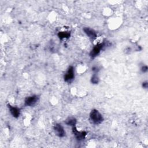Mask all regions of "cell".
<instances>
[{
	"mask_svg": "<svg viewBox=\"0 0 148 148\" xmlns=\"http://www.w3.org/2000/svg\"><path fill=\"white\" fill-rule=\"evenodd\" d=\"M90 119L91 122L94 124H99L103 120L102 114L99 112L98 110L96 109H93L91 110L90 114Z\"/></svg>",
	"mask_w": 148,
	"mask_h": 148,
	"instance_id": "1",
	"label": "cell"
},
{
	"mask_svg": "<svg viewBox=\"0 0 148 148\" xmlns=\"http://www.w3.org/2000/svg\"><path fill=\"white\" fill-rule=\"evenodd\" d=\"M107 45V42H103L101 43H98L97 44L93 49L91 50V51L90 53V56L92 58H95L101 51V50Z\"/></svg>",
	"mask_w": 148,
	"mask_h": 148,
	"instance_id": "2",
	"label": "cell"
},
{
	"mask_svg": "<svg viewBox=\"0 0 148 148\" xmlns=\"http://www.w3.org/2000/svg\"><path fill=\"white\" fill-rule=\"evenodd\" d=\"M75 77V72L73 67L71 66L68 68V69L64 75V79L66 82H71Z\"/></svg>",
	"mask_w": 148,
	"mask_h": 148,
	"instance_id": "3",
	"label": "cell"
},
{
	"mask_svg": "<svg viewBox=\"0 0 148 148\" xmlns=\"http://www.w3.org/2000/svg\"><path fill=\"white\" fill-rule=\"evenodd\" d=\"M39 100V97L36 95H34L25 98L24 101V105L27 106H31L34 105Z\"/></svg>",
	"mask_w": 148,
	"mask_h": 148,
	"instance_id": "4",
	"label": "cell"
},
{
	"mask_svg": "<svg viewBox=\"0 0 148 148\" xmlns=\"http://www.w3.org/2000/svg\"><path fill=\"white\" fill-rule=\"evenodd\" d=\"M72 132L73 134L75 135L76 138L77 140L80 141L83 140L85 138V136L86 135V132L84 131H79L75 126L72 127Z\"/></svg>",
	"mask_w": 148,
	"mask_h": 148,
	"instance_id": "5",
	"label": "cell"
},
{
	"mask_svg": "<svg viewBox=\"0 0 148 148\" xmlns=\"http://www.w3.org/2000/svg\"><path fill=\"white\" fill-rule=\"evenodd\" d=\"M54 130L57 136L64 137L65 135V131L61 124H56L54 126Z\"/></svg>",
	"mask_w": 148,
	"mask_h": 148,
	"instance_id": "6",
	"label": "cell"
},
{
	"mask_svg": "<svg viewBox=\"0 0 148 148\" xmlns=\"http://www.w3.org/2000/svg\"><path fill=\"white\" fill-rule=\"evenodd\" d=\"M83 31L84 32V33L91 39H95L97 38V33L96 32L90 28H88V27H84L83 28Z\"/></svg>",
	"mask_w": 148,
	"mask_h": 148,
	"instance_id": "7",
	"label": "cell"
},
{
	"mask_svg": "<svg viewBox=\"0 0 148 148\" xmlns=\"http://www.w3.org/2000/svg\"><path fill=\"white\" fill-rule=\"evenodd\" d=\"M9 112H10L11 114L13 116V117L15 118H17L19 117L20 114V110L19 108L11 106L10 104L8 105Z\"/></svg>",
	"mask_w": 148,
	"mask_h": 148,
	"instance_id": "8",
	"label": "cell"
},
{
	"mask_svg": "<svg viewBox=\"0 0 148 148\" xmlns=\"http://www.w3.org/2000/svg\"><path fill=\"white\" fill-rule=\"evenodd\" d=\"M65 123L68 125H70L71 127H74V126H75V125L76 124V120L74 117H69L68 119H67L65 120Z\"/></svg>",
	"mask_w": 148,
	"mask_h": 148,
	"instance_id": "9",
	"label": "cell"
},
{
	"mask_svg": "<svg viewBox=\"0 0 148 148\" xmlns=\"http://www.w3.org/2000/svg\"><path fill=\"white\" fill-rule=\"evenodd\" d=\"M58 36L60 39L64 38H68L70 36V32H60L58 34Z\"/></svg>",
	"mask_w": 148,
	"mask_h": 148,
	"instance_id": "10",
	"label": "cell"
},
{
	"mask_svg": "<svg viewBox=\"0 0 148 148\" xmlns=\"http://www.w3.org/2000/svg\"><path fill=\"white\" fill-rule=\"evenodd\" d=\"M91 82L93 84H97L99 82V77L98 76L96 75V73H94L91 79Z\"/></svg>",
	"mask_w": 148,
	"mask_h": 148,
	"instance_id": "11",
	"label": "cell"
},
{
	"mask_svg": "<svg viewBox=\"0 0 148 148\" xmlns=\"http://www.w3.org/2000/svg\"><path fill=\"white\" fill-rule=\"evenodd\" d=\"M147 70H148V67H147V65H143V66H142V68H141V71H142V72H143V73L146 72L147 71Z\"/></svg>",
	"mask_w": 148,
	"mask_h": 148,
	"instance_id": "12",
	"label": "cell"
},
{
	"mask_svg": "<svg viewBox=\"0 0 148 148\" xmlns=\"http://www.w3.org/2000/svg\"><path fill=\"white\" fill-rule=\"evenodd\" d=\"M92 71L95 73H97V72L99 71V69H98V68L97 66H93V67L92 68Z\"/></svg>",
	"mask_w": 148,
	"mask_h": 148,
	"instance_id": "13",
	"label": "cell"
},
{
	"mask_svg": "<svg viewBox=\"0 0 148 148\" xmlns=\"http://www.w3.org/2000/svg\"><path fill=\"white\" fill-rule=\"evenodd\" d=\"M142 87L144 88H147V87H148V83H147V82H145L142 83Z\"/></svg>",
	"mask_w": 148,
	"mask_h": 148,
	"instance_id": "14",
	"label": "cell"
}]
</instances>
